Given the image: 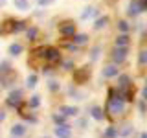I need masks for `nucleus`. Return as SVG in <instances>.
Returning a JSON list of instances; mask_svg holds the SVG:
<instances>
[{"instance_id": "nucleus-26", "label": "nucleus", "mask_w": 147, "mask_h": 138, "mask_svg": "<svg viewBox=\"0 0 147 138\" xmlns=\"http://www.w3.org/2000/svg\"><path fill=\"white\" fill-rule=\"evenodd\" d=\"M39 105H40V96H37L33 94L30 99H28V103H26V107H30V109H39Z\"/></svg>"}, {"instance_id": "nucleus-16", "label": "nucleus", "mask_w": 147, "mask_h": 138, "mask_svg": "<svg viewBox=\"0 0 147 138\" xmlns=\"http://www.w3.org/2000/svg\"><path fill=\"white\" fill-rule=\"evenodd\" d=\"M131 44V35L129 33H118L114 39V46H129Z\"/></svg>"}, {"instance_id": "nucleus-24", "label": "nucleus", "mask_w": 147, "mask_h": 138, "mask_svg": "<svg viewBox=\"0 0 147 138\" xmlns=\"http://www.w3.org/2000/svg\"><path fill=\"white\" fill-rule=\"evenodd\" d=\"M138 66H140V68L147 66V50L145 48H142L140 53H138Z\"/></svg>"}, {"instance_id": "nucleus-1", "label": "nucleus", "mask_w": 147, "mask_h": 138, "mask_svg": "<svg viewBox=\"0 0 147 138\" xmlns=\"http://www.w3.org/2000/svg\"><path fill=\"white\" fill-rule=\"evenodd\" d=\"M125 101L116 92V89H109V98H107V107L105 112H109V116H121L125 112Z\"/></svg>"}, {"instance_id": "nucleus-33", "label": "nucleus", "mask_w": 147, "mask_h": 138, "mask_svg": "<svg viewBox=\"0 0 147 138\" xmlns=\"http://www.w3.org/2000/svg\"><path fill=\"white\" fill-rule=\"evenodd\" d=\"M59 66H61L63 70H68V72H70V70H74V68H76V66H74V61H72V59H63V61H61V64H59Z\"/></svg>"}, {"instance_id": "nucleus-28", "label": "nucleus", "mask_w": 147, "mask_h": 138, "mask_svg": "<svg viewBox=\"0 0 147 138\" xmlns=\"http://www.w3.org/2000/svg\"><path fill=\"white\" fill-rule=\"evenodd\" d=\"M37 81H39V76H37V74H30V76L26 77V87L28 89H35Z\"/></svg>"}, {"instance_id": "nucleus-8", "label": "nucleus", "mask_w": 147, "mask_h": 138, "mask_svg": "<svg viewBox=\"0 0 147 138\" xmlns=\"http://www.w3.org/2000/svg\"><path fill=\"white\" fill-rule=\"evenodd\" d=\"M53 135L55 138H72V127L68 123H61V125L53 127Z\"/></svg>"}, {"instance_id": "nucleus-10", "label": "nucleus", "mask_w": 147, "mask_h": 138, "mask_svg": "<svg viewBox=\"0 0 147 138\" xmlns=\"http://www.w3.org/2000/svg\"><path fill=\"white\" fill-rule=\"evenodd\" d=\"M118 74H119L118 64L110 63V64H107V66H103V70H101V77H105V79H112V77H118Z\"/></svg>"}, {"instance_id": "nucleus-23", "label": "nucleus", "mask_w": 147, "mask_h": 138, "mask_svg": "<svg viewBox=\"0 0 147 138\" xmlns=\"http://www.w3.org/2000/svg\"><path fill=\"white\" fill-rule=\"evenodd\" d=\"M9 72H13V66L9 61H0V77L2 76H7Z\"/></svg>"}, {"instance_id": "nucleus-27", "label": "nucleus", "mask_w": 147, "mask_h": 138, "mask_svg": "<svg viewBox=\"0 0 147 138\" xmlns=\"http://www.w3.org/2000/svg\"><path fill=\"white\" fill-rule=\"evenodd\" d=\"M103 138H118V127L116 125H110L105 129L103 133Z\"/></svg>"}, {"instance_id": "nucleus-21", "label": "nucleus", "mask_w": 147, "mask_h": 138, "mask_svg": "<svg viewBox=\"0 0 147 138\" xmlns=\"http://www.w3.org/2000/svg\"><path fill=\"white\" fill-rule=\"evenodd\" d=\"M11 2L18 11H30V0H11Z\"/></svg>"}, {"instance_id": "nucleus-18", "label": "nucleus", "mask_w": 147, "mask_h": 138, "mask_svg": "<svg viewBox=\"0 0 147 138\" xmlns=\"http://www.w3.org/2000/svg\"><path fill=\"white\" fill-rule=\"evenodd\" d=\"M138 15H140V9H138V4H136V0H131V2H129V6H127V17H131V18H136Z\"/></svg>"}, {"instance_id": "nucleus-9", "label": "nucleus", "mask_w": 147, "mask_h": 138, "mask_svg": "<svg viewBox=\"0 0 147 138\" xmlns=\"http://www.w3.org/2000/svg\"><path fill=\"white\" fill-rule=\"evenodd\" d=\"M132 85H134V83H132L129 74H118V83H116L114 89L116 90H125V89H129V87H132Z\"/></svg>"}, {"instance_id": "nucleus-32", "label": "nucleus", "mask_w": 147, "mask_h": 138, "mask_svg": "<svg viewBox=\"0 0 147 138\" xmlns=\"http://www.w3.org/2000/svg\"><path fill=\"white\" fill-rule=\"evenodd\" d=\"M52 120H53V123L55 125H61V123H66V116L61 112H53L52 114Z\"/></svg>"}, {"instance_id": "nucleus-34", "label": "nucleus", "mask_w": 147, "mask_h": 138, "mask_svg": "<svg viewBox=\"0 0 147 138\" xmlns=\"http://www.w3.org/2000/svg\"><path fill=\"white\" fill-rule=\"evenodd\" d=\"M55 0H37V4H39L40 7H46V6H52Z\"/></svg>"}, {"instance_id": "nucleus-38", "label": "nucleus", "mask_w": 147, "mask_h": 138, "mask_svg": "<svg viewBox=\"0 0 147 138\" xmlns=\"http://www.w3.org/2000/svg\"><path fill=\"white\" fill-rule=\"evenodd\" d=\"M140 138H147V133H142V135H140Z\"/></svg>"}, {"instance_id": "nucleus-31", "label": "nucleus", "mask_w": 147, "mask_h": 138, "mask_svg": "<svg viewBox=\"0 0 147 138\" xmlns=\"http://www.w3.org/2000/svg\"><path fill=\"white\" fill-rule=\"evenodd\" d=\"M63 48H64V50H68V52H79V50H81V46H77V44L70 43L68 39H64V43H63Z\"/></svg>"}, {"instance_id": "nucleus-30", "label": "nucleus", "mask_w": 147, "mask_h": 138, "mask_svg": "<svg viewBox=\"0 0 147 138\" xmlns=\"http://www.w3.org/2000/svg\"><path fill=\"white\" fill-rule=\"evenodd\" d=\"M118 31L119 33H129V31H131V24H129L127 20H118Z\"/></svg>"}, {"instance_id": "nucleus-25", "label": "nucleus", "mask_w": 147, "mask_h": 138, "mask_svg": "<svg viewBox=\"0 0 147 138\" xmlns=\"http://www.w3.org/2000/svg\"><path fill=\"white\" fill-rule=\"evenodd\" d=\"M88 53H90V61H92V63H94V61H98V59H99V53H101V44L92 46Z\"/></svg>"}, {"instance_id": "nucleus-3", "label": "nucleus", "mask_w": 147, "mask_h": 138, "mask_svg": "<svg viewBox=\"0 0 147 138\" xmlns=\"http://www.w3.org/2000/svg\"><path fill=\"white\" fill-rule=\"evenodd\" d=\"M44 61L52 66H59L63 61V53H61V48L57 46H44Z\"/></svg>"}, {"instance_id": "nucleus-29", "label": "nucleus", "mask_w": 147, "mask_h": 138, "mask_svg": "<svg viewBox=\"0 0 147 138\" xmlns=\"http://www.w3.org/2000/svg\"><path fill=\"white\" fill-rule=\"evenodd\" d=\"M46 87H48V90H50V92H53V94L61 90V83H59L57 79H50L48 83H46Z\"/></svg>"}, {"instance_id": "nucleus-20", "label": "nucleus", "mask_w": 147, "mask_h": 138, "mask_svg": "<svg viewBox=\"0 0 147 138\" xmlns=\"http://www.w3.org/2000/svg\"><path fill=\"white\" fill-rule=\"evenodd\" d=\"M134 131V127H132V123H123L121 127H118V136H121V138H127L131 133Z\"/></svg>"}, {"instance_id": "nucleus-4", "label": "nucleus", "mask_w": 147, "mask_h": 138, "mask_svg": "<svg viewBox=\"0 0 147 138\" xmlns=\"http://www.w3.org/2000/svg\"><path fill=\"white\" fill-rule=\"evenodd\" d=\"M57 31H59V35H61L63 39H68V37H72V35L77 31V24H76L74 20H70V18H66V20L59 22Z\"/></svg>"}, {"instance_id": "nucleus-6", "label": "nucleus", "mask_w": 147, "mask_h": 138, "mask_svg": "<svg viewBox=\"0 0 147 138\" xmlns=\"http://www.w3.org/2000/svg\"><path fill=\"white\" fill-rule=\"evenodd\" d=\"M90 66H79V68H74L72 72V79L76 85H83V83H86L90 79Z\"/></svg>"}, {"instance_id": "nucleus-13", "label": "nucleus", "mask_w": 147, "mask_h": 138, "mask_svg": "<svg viewBox=\"0 0 147 138\" xmlns=\"http://www.w3.org/2000/svg\"><path fill=\"white\" fill-rule=\"evenodd\" d=\"M68 41L74 44H77V46H85V44H88V35L86 33H74L72 37H68Z\"/></svg>"}, {"instance_id": "nucleus-14", "label": "nucleus", "mask_w": 147, "mask_h": 138, "mask_svg": "<svg viewBox=\"0 0 147 138\" xmlns=\"http://www.w3.org/2000/svg\"><path fill=\"white\" fill-rule=\"evenodd\" d=\"M109 22H110V18H109V15L98 17V18H96V20H94V26H92V28H94L96 31H101V30H105V28L109 26Z\"/></svg>"}, {"instance_id": "nucleus-36", "label": "nucleus", "mask_w": 147, "mask_h": 138, "mask_svg": "<svg viewBox=\"0 0 147 138\" xmlns=\"http://www.w3.org/2000/svg\"><path fill=\"white\" fill-rule=\"evenodd\" d=\"M142 99H144V101H147V81H145L144 89H142Z\"/></svg>"}, {"instance_id": "nucleus-41", "label": "nucleus", "mask_w": 147, "mask_h": 138, "mask_svg": "<svg viewBox=\"0 0 147 138\" xmlns=\"http://www.w3.org/2000/svg\"><path fill=\"white\" fill-rule=\"evenodd\" d=\"M0 92H2V87H0Z\"/></svg>"}, {"instance_id": "nucleus-40", "label": "nucleus", "mask_w": 147, "mask_h": 138, "mask_svg": "<svg viewBox=\"0 0 147 138\" xmlns=\"http://www.w3.org/2000/svg\"><path fill=\"white\" fill-rule=\"evenodd\" d=\"M109 2H116V0H109Z\"/></svg>"}, {"instance_id": "nucleus-12", "label": "nucleus", "mask_w": 147, "mask_h": 138, "mask_svg": "<svg viewBox=\"0 0 147 138\" xmlns=\"http://www.w3.org/2000/svg\"><path fill=\"white\" fill-rule=\"evenodd\" d=\"M90 116L94 118L96 122H103L107 114H105V109L103 107H99V105H92V107H90Z\"/></svg>"}, {"instance_id": "nucleus-11", "label": "nucleus", "mask_w": 147, "mask_h": 138, "mask_svg": "<svg viewBox=\"0 0 147 138\" xmlns=\"http://www.w3.org/2000/svg\"><path fill=\"white\" fill-rule=\"evenodd\" d=\"M26 131H28V127L24 123H15V125L9 129V136L11 138H22L26 135Z\"/></svg>"}, {"instance_id": "nucleus-35", "label": "nucleus", "mask_w": 147, "mask_h": 138, "mask_svg": "<svg viewBox=\"0 0 147 138\" xmlns=\"http://www.w3.org/2000/svg\"><path fill=\"white\" fill-rule=\"evenodd\" d=\"M147 101H144V99H142L140 101V103H138V109H140V112H147Z\"/></svg>"}, {"instance_id": "nucleus-42", "label": "nucleus", "mask_w": 147, "mask_h": 138, "mask_svg": "<svg viewBox=\"0 0 147 138\" xmlns=\"http://www.w3.org/2000/svg\"><path fill=\"white\" fill-rule=\"evenodd\" d=\"M46 138H48V136H46Z\"/></svg>"}, {"instance_id": "nucleus-7", "label": "nucleus", "mask_w": 147, "mask_h": 138, "mask_svg": "<svg viewBox=\"0 0 147 138\" xmlns=\"http://www.w3.org/2000/svg\"><path fill=\"white\" fill-rule=\"evenodd\" d=\"M22 103H24V99H22V90L20 89L11 90L9 96L6 98V107H9V109H17V107H20Z\"/></svg>"}, {"instance_id": "nucleus-17", "label": "nucleus", "mask_w": 147, "mask_h": 138, "mask_svg": "<svg viewBox=\"0 0 147 138\" xmlns=\"http://www.w3.org/2000/svg\"><path fill=\"white\" fill-rule=\"evenodd\" d=\"M59 112L64 114V116H77L79 109H77V107H72V105H61V107H59Z\"/></svg>"}, {"instance_id": "nucleus-22", "label": "nucleus", "mask_w": 147, "mask_h": 138, "mask_svg": "<svg viewBox=\"0 0 147 138\" xmlns=\"http://www.w3.org/2000/svg\"><path fill=\"white\" fill-rule=\"evenodd\" d=\"M94 15H98V9H96L94 6H86L85 11L81 13V18H83V20H86V18H90V17H94Z\"/></svg>"}, {"instance_id": "nucleus-39", "label": "nucleus", "mask_w": 147, "mask_h": 138, "mask_svg": "<svg viewBox=\"0 0 147 138\" xmlns=\"http://www.w3.org/2000/svg\"><path fill=\"white\" fill-rule=\"evenodd\" d=\"M4 4H6V0H0V6H4Z\"/></svg>"}, {"instance_id": "nucleus-19", "label": "nucleus", "mask_w": 147, "mask_h": 138, "mask_svg": "<svg viewBox=\"0 0 147 138\" xmlns=\"http://www.w3.org/2000/svg\"><path fill=\"white\" fill-rule=\"evenodd\" d=\"M24 31H26V37H28V41H31V43L39 39V33H40V31H39V28H37V26H30V28H26Z\"/></svg>"}, {"instance_id": "nucleus-5", "label": "nucleus", "mask_w": 147, "mask_h": 138, "mask_svg": "<svg viewBox=\"0 0 147 138\" xmlns=\"http://www.w3.org/2000/svg\"><path fill=\"white\" fill-rule=\"evenodd\" d=\"M127 55H129V46H114L112 52H110V61L119 66V64L125 63Z\"/></svg>"}, {"instance_id": "nucleus-2", "label": "nucleus", "mask_w": 147, "mask_h": 138, "mask_svg": "<svg viewBox=\"0 0 147 138\" xmlns=\"http://www.w3.org/2000/svg\"><path fill=\"white\" fill-rule=\"evenodd\" d=\"M28 28L26 20H18V18H6V20L0 24V35L4 33H18V31H24Z\"/></svg>"}, {"instance_id": "nucleus-37", "label": "nucleus", "mask_w": 147, "mask_h": 138, "mask_svg": "<svg viewBox=\"0 0 147 138\" xmlns=\"http://www.w3.org/2000/svg\"><path fill=\"white\" fill-rule=\"evenodd\" d=\"M4 120H6V112L0 109V122H4Z\"/></svg>"}, {"instance_id": "nucleus-15", "label": "nucleus", "mask_w": 147, "mask_h": 138, "mask_svg": "<svg viewBox=\"0 0 147 138\" xmlns=\"http://www.w3.org/2000/svg\"><path fill=\"white\" fill-rule=\"evenodd\" d=\"M22 52H24V46H22L20 43H11L7 46V53L11 55V57H18Z\"/></svg>"}]
</instances>
